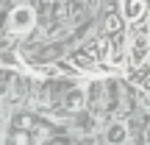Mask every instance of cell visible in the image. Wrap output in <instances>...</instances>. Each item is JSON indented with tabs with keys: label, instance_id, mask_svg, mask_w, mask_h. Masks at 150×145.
<instances>
[{
	"label": "cell",
	"instance_id": "cell-1",
	"mask_svg": "<svg viewBox=\"0 0 150 145\" xmlns=\"http://www.w3.org/2000/svg\"><path fill=\"white\" fill-rule=\"evenodd\" d=\"M147 56H150V28H145V25L136 28V22H134L131 42H128V61L139 70V67L147 61Z\"/></svg>",
	"mask_w": 150,
	"mask_h": 145
},
{
	"label": "cell",
	"instance_id": "cell-2",
	"mask_svg": "<svg viewBox=\"0 0 150 145\" xmlns=\"http://www.w3.org/2000/svg\"><path fill=\"white\" fill-rule=\"evenodd\" d=\"M36 22V14H33L31 6H17L8 17V31L11 34H28Z\"/></svg>",
	"mask_w": 150,
	"mask_h": 145
},
{
	"label": "cell",
	"instance_id": "cell-3",
	"mask_svg": "<svg viewBox=\"0 0 150 145\" xmlns=\"http://www.w3.org/2000/svg\"><path fill=\"white\" fill-rule=\"evenodd\" d=\"M106 142L108 145H125L128 142V126L125 123H111L106 129Z\"/></svg>",
	"mask_w": 150,
	"mask_h": 145
},
{
	"label": "cell",
	"instance_id": "cell-4",
	"mask_svg": "<svg viewBox=\"0 0 150 145\" xmlns=\"http://www.w3.org/2000/svg\"><path fill=\"white\" fill-rule=\"evenodd\" d=\"M86 103V89L83 86H75L72 92H67V98H64V106L70 109V112H75V109H81Z\"/></svg>",
	"mask_w": 150,
	"mask_h": 145
},
{
	"label": "cell",
	"instance_id": "cell-5",
	"mask_svg": "<svg viewBox=\"0 0 150 145\" xmlns=\"http://www.w3.org/2000/svg\"><path fill=\"white\" fill-rule=\"evenodd\" d=\"M125 17L131 22H139L145 17V0H125Z\"/></svg>",
	"mask_w": 150,
	"mask_h": 145
}]
</instances>
